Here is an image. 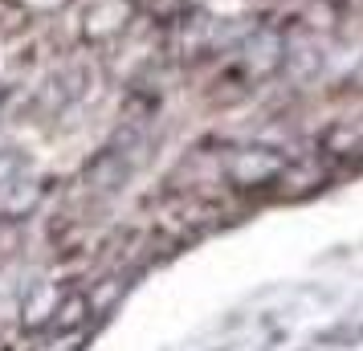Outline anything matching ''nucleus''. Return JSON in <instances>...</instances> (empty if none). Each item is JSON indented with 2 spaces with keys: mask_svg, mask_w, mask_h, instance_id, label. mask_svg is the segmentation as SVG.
Returning a JSON list of instances; mask_svg holds the SVG:
<instances>
[{
  "mask_svg": "<svg viewBox=\"0 0 363 351\" xmlns=\"http://www.w3.org/2000/svg\"><path fill=\"white\" fill-rule=\"evenodd\" d=\"M139 4L135 0H94L82 13V41L86 45H111L115 37L131 29Z\"/></svg>",
  "mask_w": 363,
  "mask_h": 351,
  "instance_id": "obj_1",
  "label": "nucleus"
},
{
  "mask_svg": "<svg viewBox=\"0 0 363 351\" xmlns=\"http://www.w3.org/2000/svg\"><path fill=\"white\" fill-rule=\"evenodd\" d=\"M229 180L237 188H262L274 184L281 172H286V155L274 147H241L229 155Z\"/></svg>",
  "mask_w": 363,
  "mask_h": 351,
  "instance_id": "obj_2",
  "label": "nucleus"
},
{
  "mask_svg": "<svg viewBox=\"0 0 363 351\" xmlns=\"http://www.w3.org/2000/svg\"><path fill=\"white\" fill-rule=\"evenodd\" d=\"M21 4H25L33 17H53V13H62V9H66L69 0H21Z\"/></svg>",
  "mask_w": 363,
  "mask_h": 351,
  "instance_id": "obj_3",
  "label": "nucleus"
}]
</instances>
